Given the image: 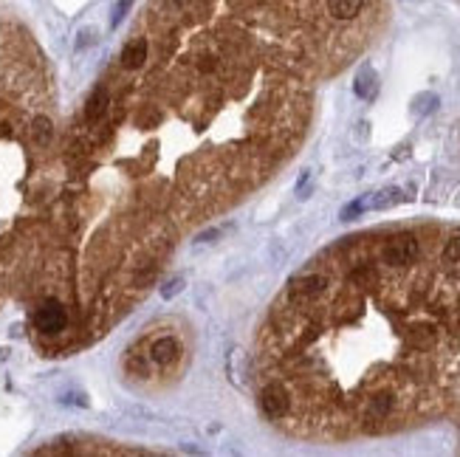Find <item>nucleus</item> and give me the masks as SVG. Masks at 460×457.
I'll use <instances>...</instances> for the list:
<instances>
[{
    "instance_id": "obj_1",
    "label": "nucleus",
    "mask_w": 460,
    "mask_h": 457,
    "mask_svg": "<svg viewBox=\"0 0 460 457\" xmlns=\"http://www.w3.org/2000/svg\"><path fill=\"white\" fill-rule=\"evenodd\" d=\"M34 328L46 336H57L68 328V311L60 300H46L37 311H34Z\"/></svg>"
},
{
    "instance_id": "obj_2",
    "label": "nucleus",
    "mask_w": 460,
    "mask_h": 457,
    "mask_svg": "<svg viewBox=\"0 0 460 457\" xmlns=\"http://www.w3.org/2000/svg\"><path fill=\"white\" fill-rule=\"evenodd\" d=\"M418 252H421V249H418L415 235H398V238L387 240L381 257H384L387 266H409V263L418 260Z\"/></svg>"
},
{
    "instance_id": "obj_3",
    "label": "nucleus",
    "mask_w": 460,
    "mask_h": 457,
    "mask_svg": "<svg viewBox=\"0 0 460 457\" xmlns=\"http://www.w3.org/2000/svg\"><path fill=\"white\" fill-rule=\"evenodd\" d=\"M260 409H263L271 420L286 418L288 409H291V395H288V390H286L280 381L266 384V387L260 390Z\"/></svg>"
},
{
    "instance_id": "obj_4",
    "label": "nucleus",
    "mask_w": 460,
    "mask_h": 457,
    "mask_svg": "<svg viewBox=\"0 0 460 457\" xmlns=\"http://www.w3.org/2000/svg\"><path fill=\"white\" fill-rule=\"evenodd\" d=\"M325 288H328V277H325V274H317V271L291 280V297H297V300H314V297H319Z\"/></svg>"
},
{
    "instance_id": "obj_5",
    "label": "nucleus",
    "mask_w": 460,
    "mask_h": 457,
    "mask_svg": "<svg viewBox=\"0 0 460 457\" xmlns=\"http://www.w3.org/2000/svg\"><path fill=\"white\" fill-rule=\"evenodd\" d=\"M178 353H181V345H178V339H172V336H161V339H155V342L150 345V359H153L158 367H170V364L178 359Z\"/></svg>"
},
{
    "instance_id": "obj_6",
    "label": "nucleus",
    "mask_w": 460,
    "mask_h": 457,
    "mask_svg": "<svg viewBox=\"0 0 460 457\" xmlns=\"http://www.w3.org/2000/svg\"><path fill=\"white\" fill-rule=\"evenodd\" d=\"M147 54H150L147 40H144V37H133V40L122 49V65L130 68V71H136V68H141V65L147 63Z\"/></svg>"
},
{
    "instance_id": "obj_7",
    "label": "nucleus",
    "mask_w": 460,
    "mask_h": 457,
    "mask_svg": "<svg viewBox=\"0 0 460 457\" xmlns=\"http://www.w3.org/2000/svg\"><path fill=\"white\" fill-rule=\"evenodd\" d=\"M362 9H364V0H328V15L342 23L356 20L362 15Z\"/></svg>"
},
{
    "instance_id": "obj_8",
    "label": "nucleus",
    "mask_w": 460,
    "mask_h": 457,
    "mask_svg": "<svg viewBox=\"0 0 460 457\" xmlns=\"http://www.w3.org/2000/svg\"><path fill=\"white\" fill-rule=\"evenodd\" d=\"M440 266L449 277H457L460 280V238H452L446 240L443 252H440Z\"/></svg>"
},
{
    "instance_id": "obj_9",
    "label": "nucleus",
    "mask_w": 460,
    "mask_h": 457,
    "mask_svg": "<svg viewBox=\"0 0 460 457\" xmlns=\"http://www.w3.org/2000/svg\"><path fill=\"white\" fill-rule=\"evenodd\" d=\"M353 91H356V96H362V99H373L376 91H378V77H376V71H373V68H362L359 77H356V82H353Z\"/></svg>"
},
{
    "instance_id": "obj_10",
    "label": "nucleus",
    "mask_w": 460,
    "mask_h": 457,
    "mask_svg": "<svg viewBox=\"0 0 460 457\" xmlns=\"http://www.w3.org/2000/svg\"><path fill=\"white\" fill-rule=\"evenodd\" d=\"M105 110H108V91H105V85H99V88L91 94L88 105H85V119H88V122H99V119L105 116Z\"/></svg>"
},
{
    "instance_id": "obj_11",
    "label": "nucleus",
    "mask_w": 460,
    "mask_h": 457,
    "mask_svg": "<svg viewBox=\"0 0 460 457\" xmlns=\"http://www.w3.org/2000/svg\"><path fill=\"white\" fill-rule=\"evenodd\" d=\"M29 130H32V139H34L37 147H49L51 139H54V124H51L49 116H34Z\"/></svg>"
},
{
    "instance_id": "obj_12",
    "label": "nucleus",
    "mask_w": 460,
    "mask_h": 457,
    "mask_svg": "<svg viewBox=\"0 0 460 457\" xmlns=\"http://www.w3.org/2000/svg\"><path fill=\"white\" fill-rule=\"evenodd\" d=\"M392 203H398V189L378 192L373 200H367V206H373V209H387V206H392Z\"/></svg>"
},
{
    "instance_id": "obj_13",
    "label": "nucleus",
    "mask_w": 460,
    "mask_h": 457,
    "mask_svg": "<svg viewBox=\"0 0 460 457\" xmlns=\"http://www.w3.org/2000/svg\"><path fill=\"white\" fill-rule=\"evenodd\" d=\"M181 291H184V277H172L170 283L161 285V297H164V300H172V297H178Z\"/></svg>"
},
{
    "instance_id": "obj_14",
    "label": "nucleus",
    "mask_w": 460,
    "mask_h": 457,
    "mask_svg": "<svg viewBox=\"0 0 460 457\" xmlns=\"http://www.w3.org/2000/svg\"><path fill=\"white\" fill-rule=\"evenodd\" d=\"M367 209V200H356V203H350V206H345V212H342V220H353L356 214H362Z\"/></svg>"
},
{
    "instance_id": "obj_15",
    "label": "nucleus",
    "mask_w": 460,
    "mask_h": 457,
    "mask_svg": "<svg viewBox=\"0 0 460 457\" xmlns=\"http://www.w3.org/2000/svg\"><path fill=\"white\" fill-rule=\"evenodd\" d=\"M223 235V228H209V232H203V235H198V240H195V246H206V243H215V238H220Z\"/></svg>"
},
{
    "instance_id": "obj_16",
    "label": "nucleus",
    "mask_w": 460,
    "mask_h": 457,
    "mask_svg": "<svg viewBox=\"0 0 460 457\" xmlns=\"http://www.w3.org/2000/svg\"><path fill=\"white\" fill-rule=\"evenodd\" d=\"M130 6H133V0H119L116 9H113V18H110V20H113V26H119V20L124 18V12H127Z\"/></svg>"
},
{
    "instance_id": "obj_17",
    "label": "nucleus",
    "mask_w": 460,
    "mask_h": 457,
    "mask_svg": "<svg viewBox=\"0 0 460 457\" xmlns=\"http://www.w3.org/2000/svg\"><path fill=\"white\" fill-rule=\"evenodd\" d=\"M94 40H96V32H82V34H79V43H77V46H79V49H85V46H91Z\"/></svg>"
},
{
    "instance_id": "obj_18",
    "label": "nucleus",
    "mask_w": 460,
    "mask_h": 457,
    "mask_svg": "<svg viewBox=\"0 0 460 457\" xmlns=\"http://www.w3.org/2000/svg\"><path fill=\"white\" fill-rule=\"evenodd\" d=\"M9 353H12L9 347H0V361H6V359H9Z\"/></svg>"
}]
</instances>
